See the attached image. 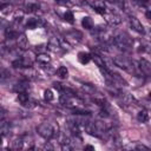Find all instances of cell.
<instances>
[{"label": "cell", "mask_w": 151, "mask_h": 151, "mask_svg": "<svg viewBox=\"0 0 151 151\" xmlns=\"http://www.w3.org/2000/svg\"><path fill=\"white\" fill-rule=\"evenodd\" d=\"M78 59H79V61H80L81 64H87V63L90 61V59H91V55H90L88 53L80 52V53L78 54Z\"/></svg>", "instance_id": "11"}, {"label": "cell", "mask_w": 151, "mask_h": 151, "mask_svg": "<svg viewBox=\"0 0 151 151\" xmlns=\"http://www.w3.org/2000/svg\"><path fill=\"white\" fill-rule=\"evenodd\" d=\"M113 41H114L116 46H118L120 50H125V51L129 50L130 46H131V44H132L130 37L126 35V34H119V35H116V37L113 38Z\"/></svg>", "instance_id": "2"}, {"label": "cell", "mask_w": 151, "mask_h": 151, "mask_svg": "<svg viewBox=\"0 0 151 151\" xmlns=\"http://www.w3.org/2000/svg\"><path fill=\"white\" fill-rule=\"evenodd\" d=\"M18 100L21 103V104H25L28 101V94L24 91V92H19L18 93Z\"/></svg>", "instance_id": "16"}, {"label": "cell", "mask_w": 151, "mask_h": 151, "mask_svg": "<svg viewBox=\"0 0 151 151\" xmlns=\"http://www.w3.org/2000/svg\"><path fill=\"white\" fill-rule=\"evenodd\" d=\"M139 65H140V70H142V72H143L144 74L149 76V74L151 73V64H150L149 60L142 59V60L139 61Z\"/></svg>", "instance_id": "5"}, {"label": "cell", "mask_w": 151, "mask_h": 151, "mask_svg": "<svg viewBox=\"0 0 151 151\" xmlns=\"http://www.w3.org/2000/svg\"><path fill=\"white\" fill-rule=\"evenodd\" d=\"M37 59H38V61L44 63V64H47V63H50V60H51L50 55L46 54V53H41V54H39V55L37 57Z\"/></svg>", "instance_id": "14"}, {"label": "cell", "mask_w": 151, "mask_h": 151, "mask_svg": "<svg viewBox=\"0 0 151 151\" xmlns=\"http://www.w3.org/2000/svg\"><path fill=\"white\" fill-rule=\"evenodd\" d=\"M129 21H130V25H131V27L136 31V32H138V33H142V34H144L145 33V29H144V26L142 25V22L136 18V17H130V19H129Z\"/></svg>", "instance_id": "4"}, {"label": "cell", "mask_w": 151, "mask_h": 151, "mask_svg": "<svg viewBox=\"0 0 151 151\" xmlns=\"http://www.w3.org/2000/svg\"><path fill=\"white\" fill-rule=\"evenodd\" d=\"M11 77V73L6 70H0V81H5L7 79H9Z\"/></svg>", "instance_id": "17"}, {"label": "cell", "mask_w": 151, "mask_h": 151, "mask_svg": "<svg viewBox=\"0 0 151 151\" xmlns=\"http://www.w3.org/2000/svg\"><path fill=\"white\" fill-rule=\"evenodd\" d=\"M55 1L60 5H67L68 4V0H55Z\"/></svg>", "instance_id": "24"}, {"label": "cell", "mask_w": 151, "mask_h": 151, "mask_svg": "<svg viewBox=\"0 0 151 151\" xmlns=\"http://www.w3.org/2000/svg\"><path fill=\"white\" fill-rule=\"evenodd\" d=\"M114 64H116L117 66H119L120 68L126 70V71H129V72L133 71V67H132L131 63H130L127 59L123 58V57H116V58H114Z\"/></svg>", "instance_id": "3"}, {"label": "cell", "mask_w": 151, "mask_h": 151, "mask_svg": "<svg viewBox=\"0 0 151 151\" xmlns=\"http://www.w3.org/2000/svg\"><path fill=\"white\" fill-rule=\"evenodd\" d=\"M137 149H138V150H149V147H146V146H144V145H139V146H137Z\"/></svg>", "instance_id": "25"}, {"label": "cell", "mask_w": 151, "mask_h": 151, "mask_svg": "<svg viewBox=\"0 0 151 151\" xmlns=\"http://www.w3.org/2000/svg\"><path fill=\"white\" fill-rule=\"evenodd\" d=\"M64 18H65V20H66L67 22H70V24H73V22H74V17H73V14H72L70 11H67V12L64 14Z\"/></svg>", "instance_id": "18"}, {"label": "cell", "mask_w": 151, "mask_h": 151, "mask_svg": "<svg viewBox=\"0 0 151 151\" xmlns=\"http://www.w3.org/2000/svg\"><path fill=\"white\" fill-rule=\"evenodd\" d=\"M67 74H68V71H67V68H66L65 66H60V67L58 68V76H59L61 79L67 78Z\"/></svg>", "instance_id": "15"}, {"label": "cell", "mask_w": 151, "mask_h": 151, "mask_svg": "<svg viewBox=\"0 0 151 151\" xmlns=\"http://www.w3.org/2000/svg\"><path fill=\"white\" fill-rule=\"evenodd\" d=\"M6 37L8 39H14V38H18L19 37V33L17 31L12 29V28H7L6 29Z\"/></svg>", "instance_id": "13"}, {"label": "cell", "mask_w": 151, "mask_h": 151, "mask_svg": "<svg viewBox=\"0 0 151 151\" xmlns=\"http://www.w3.org/2000/svg\"><path fill=\"white\" fill-rule=\"evenodd\" d=\"M9 131V124L6 122H0V134H7Z\"/></svg>", "instance_id": "12"}, {"label": "cell", "mask_w": 151, "mask_h": 151, "mask_svg": "<svg viewBox=\"0 0 151 151\" xmlns=\"http://www.w3.org/2000/svg\"><path fill=\"white\" fill-rule=\"evenodd\" d=\"M110 114L107 113V111H105V110H101L100 111V117H104V118H107Z\"/></svg>", "instance_id": "23"}, {"label": "cell", "mask_w": 151, "mask_h": 151, "mask_svg": "<svg viewBox=\"0 0 151 151\" xmlns=\"http://www.w3.org/2000/svg\"><path fill=\"white\" fill-rule=\"evenodd\" d=\"M137 119H138L140 123H145V122H147V120H149V113H147V111H146V110H142V111H139L138 114H137Z\"/></svg>", "instance_id": "8"}, {"label": "cell", "mask_w": 151, "mask_h": 151, "mask_svg": "<svg viewBox=\"0 0 151 151\" xmlns=\"http://www.w3.org/2000/svg\"><path fill=\"white\" fill-rule=\"evenodd\" d=\"M22 140L21 139H17V140H14L13 142V147L14 149H21L22 147Z\"/></svg>", "instance_id": "22"}, {"label": "cell", "mask_w": 151, "mask_h": 151, "mask_svg": "<svg viewBox=\"0 0 151 151\" xmlns=\"http://www.w3.org/2000/svg\"><path fill=\"white\" fill-rule=\"evenodd\" d=\"M1 143H2V137H1V134H0V145H1Z\"/></svg>", "instance_id": "28"}, {"label": "cell", "mask_w": 151, "mask_h": 151, "mask_svg": "<svg viewBox=\"0 0 151 151\" xmlns=\"http://www.w3.org/2000/svg\"><path fill=\"white\" fill-rule=\"evenodd\" d=\"M26 26H27V28L33 29V28H35V27L38 26V21H37L35 19H28V21H27Z\"/></svg>", "instance_id": "19"}, {"label": "cell", "mask_w": 151, "mask_h": 151, "mask_svg": "<svg viewBox=\"0 0 151 151\" xmlns=\"http://www.w3.org/2000/svg\"><path fill=\"white\" fill-rule=\"evenodd\" d=\"M105 18H106V20H107L110 24H113V25H118V24L120 22V18H119V15L113 14V13L106 14V12H105Z\"/></svg>", "instance_id": "6"}, {"label": "cell", "mask_w": 151, "mask_h": 151, "mask_svg": "<svg viewBox=\"0 0 151 151\" xmlns=\"http://www.w3.org/2000/svg\"><path fill=\"white\" fill-rule=\"evenodd\" d=\"M81 25H83L84 28L91 29V28L93 27V21H92V19H91L90 17H84L83 20H81Z\"/></svg>", "instance_id": "7"}, {"label": "cell", "mask_w": 151, "mask_h": 151, "mask_svg": "<svg viewBox=\"0 0 151 151\" xmlns=\"http://www.w3.org/2000/svg\"><path fill=\"white\" fill-rule=\"evenodd\" d=\"M37 131L45 139H51L54 136V133H55L54 127H53V125L51 123H42V124H40L37 127Z\"/></svg>", "instance_id": "1"}, {"label": "cell", "mask_w": 151, "mask_h": 151, "mask_svg": "<svg viewBox=\"0 0 151 151\" xmlns=\"http://www.w3.org/2000/svg\"><path fill=\"white\" fill-rule=\"evenodd\" d=\"M18 45H19V47L22 48V50L27 48L28 42H27V39H26V37H25L24 34H21V35L19 34V37H18Z\"/></svg>", "instance_id": "9"}, {"label": "cell", "mask_w": 151, "mask_h": 151, "mask_svg": "<svg viewBox=\"0 0 151 151\" xmlns=\"http://www.w3.org/2000/svg\"><path fill=\"white\" fill-rule=\"evenodd\" d=\"M143 2H145V4H146V2H149V0H143Z\"/></svg>", "instance_id": "29"}, {"label": "cell", "mask_w": 151, "mask_h": 151, "mask_svg": "<svg viewBox=\"0 0 151 151\" xmlns=\"http://www.w3.org/2000/svg\"><path fill=\"white\" fill-rule=\"evenodd\" d=\"M85 150H94V147L91 146V145H86V146H85Z\"/></svg>", "instance_id": "26"}, {"label": "cell", "mask_w": 151, "mask_h": 151, "mask_svg": "<svg viewBox=\"0 0 151 151\" xmlns=\"http://www.w3.org/2000/svg\"><path fill=\"white\" fill-rule=\"evenodd\" d=\"M44 99L47 100V101H51L53 99V93H52L51 90H45V92H44Z\"/></svg>", "instance_id": "21"}, {"label": "cell", "mask_w": 151, "mask_h": 151, "mask_svg": "<svg viewBox=\"0 0 151 151\" xmlns=\"http://www.w3.org/2000/svg\"><path fill=\"white\" fill-rule=\"evenodd\" d=\"M26 88H27V85H26V84H24V83L17 84V85L14 86V90H15L17 92H24Z\"/></svg>", "instance_id": "20"}, {"label": "cell", "mask_w": 151, "mask_h": 151, "mask_svg": "<svg viewBox=\"0 0 151 151\" xmlns=\"http://www.w3.org/2000/svg\"><path fill=\"white\" fill-rule=\"evenodd\" d=\"M91 58L93 59V61L96 63V65L97 66H99L100 68H105V63H104V59L101 58V57H99L98 54H93V55H91Z\"/></svg>", "instance_id": "10"}, {"label": "cell", "mask_w": 151, "mask_h": 151, "mask_svg": "<svg viewBox=\"0 0 151 151\" xmlns=\"http://www.w3.org/2000/svg\"><path fill=\"white\" fill-rule=\"evenodd\" d=\"M150 17H151V14H150V12L147 11V12H146V18H147V19H150Z\"/></svg>", "instance_id": "27"}]
</instances>
